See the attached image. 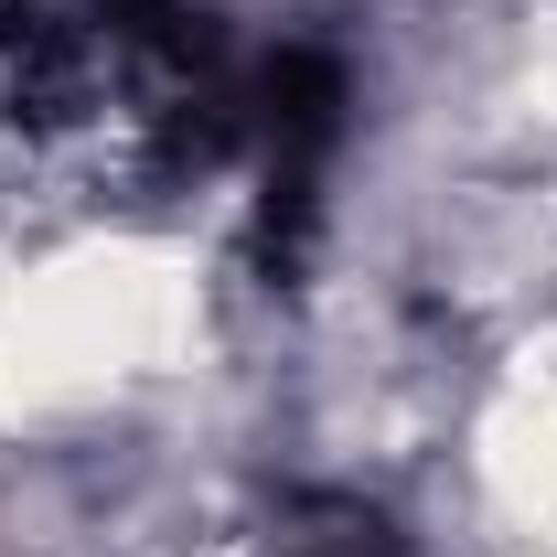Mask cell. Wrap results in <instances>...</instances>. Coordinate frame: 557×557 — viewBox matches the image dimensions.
I'll return each mask as SVG.
<instances>
[{
    "mask_svg": "<svg viewBox=\"0 0 557 557\" xmlns=\"http://www.w3.org/2000/svg\"><path fill=\"white\" fill-rule=\"evenodd\" d=\"M247 129H258V150H269L258 247H269V269H289V258L311 247V214H322V161H333V139H344V65H333L322 44H289V54L258 75Z\"/></svg>",
    "mask_w": 557,
    "mask_h": 557,
    "instance_id": "1",
    "label": "cell"
}]
</instances>
